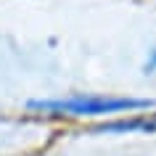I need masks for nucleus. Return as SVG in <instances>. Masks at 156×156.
<instances>
[{"label":"nucleus","mask_w":156,"mask_h":156,"mask_svg":"<svg viewBox=\"0 0 156 156\" xmlns=\"http://www.w3.org/2000/svg\"><path fill=\"white\" fill-rule=\"evenodd\" d=\"M27 108L56 116H114V114H135L156 108V101L138 95H111V93H74L64 98H37L29 101Z\"/></svg>","instance_id":"1"},{"label":"nucleus","mask_w":156,"mask_h":156,"mask_svg":"<svg viewBox=\"0 0 156 156\" xmlns=\"http://www.w3.org/2000/svg\"><path fill=\"white\" fill-rule=\"evenodd\" d=\"M90 132H98V135H130V132H148V135H156V114H124L122 119H114L108 124H98L93 127Z\"/></svg>","instance_id":"2"},{"label":"nucleus","mask_w":156,"mask_h":156,"mask_svg":"<svg viewBox=\"0 0 156 156\" xmlns=\"http://www.w3.org/2000/svg\"><path fill=\"white\" fill-rule=\"evenodd\" d=\"M154 69H156V48H154V58L146 61V74H154Z\"/></svg>","instance_id":"3"}]
</instances>
